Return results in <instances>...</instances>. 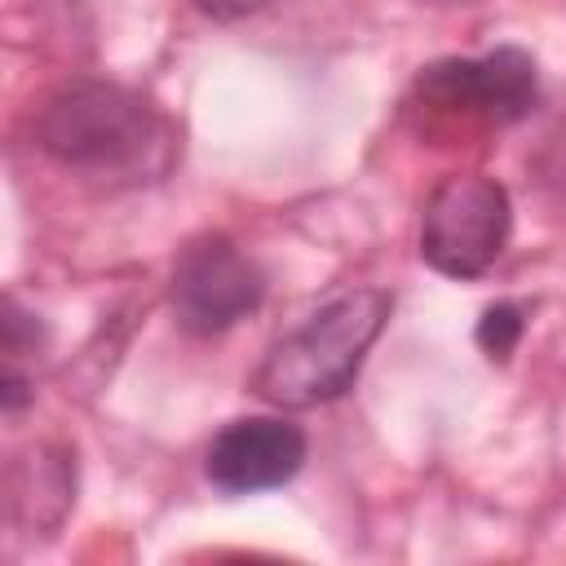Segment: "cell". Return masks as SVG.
<instances>
[{"instance_id":"7a4b0ae2","label":"cell","mask_w":566,"mask_h":566,"mask_svg":"<svg viewBox=\"0 0 566 566\" xmlns=\"http://www.w3.org/2000/svg\"><path fill=\"white\" fill-rule=\"evenodd\" d=\"M394 296L385 287H349L318 305L301 327L279 336L261 358L252 389L270 407L305 411L354 389L367 349L376 345Z\"/></svg>"},{"instance_id":"9c48e42d","label":"cell","mask_w":566,"mask_h":566,"mask_svg":"<svg viewBox=\"0 0 566 566\" xmlns=\"http://www.w3.org/2000/svg\"><path fill=\"white\" fill-rule=\"evenodd\" d=\"M40 340H44V332H40L35 314H27V310L9 296V305H4V358L18 363L22 354H35Z\"/></svg>"},{"instance_id":"8fae6325","label":"cell","mask_w":566,"mask_h":566,"mask_svg":"<svg viewBox=\"0 0 566 566\" xmlns=\"http://www.w3.org/2000/svg\"><path fill=\"white\" fill-rule=\"evenodd\" d=\"M0 398H4V411H9V416H18V411L31 402V380H27V376H22L13 363L4 367V380H0Z\"/></svg>"},{"instance_id":"52a82bcc","label":"cell","mask_w":566,"mask_h":566,"mask_svg":"<svg viewBox=\"0 0 566 566\" xmlns=\"http://www.w3.org/2000/svg\"><path fill=\"white\" fill-rule=\"evenodd\" d=\"M75 504V455L62 442H35L9 460V517L27 535L53 531Z\"/></svg>"},{"instance_id":"8992f818","label":"cell","mask_w":566,"mask_h":566,"mask_svg":"<svg viewBox=\"0 0 566 566\" xmlns=\"http://www.w3.org/2000/svg\"><path fill=\"white\" fill-rule=\"evenodd\" d=\"M305 451L310 442L296 424L279 416H243L212 438L203 469L221 495H256L292 482L305 464Z\"/></svg>"},{"instance_id":"5b68a950","label":"cell","mask_w":566,"mask_h":566,"mask_svg":"<svg viewBox=\"0 0 566 566\" xmlns=\"http://www.w3.org/2000/svg\"><path fill=\"white\" fill-rule=\"evenodd\" d=\"M265 296L261 265L226 234H199L181 248L168 283L177 323L190 336H217L248 318Z\"/></svg>"},{"instance_id":"6da1fadb","label":"cell","mask_w":566,"mask_h":566,"mask_svg":"<svg viewBox=\"0 0 566 566\" xmlns=\"http://www.w3.org/2000/svg\"><path fill=\"white\" fill-rule=\"evenodd\" d=\"M35 146L97 181H146L172 164L177 137L168 119L124 84L75 80L35 111Z\"/></svg>"},{"instance_id":"ba28073f","label":"cell","mask_w":566,"mask_h":566,"mask_svg":"<svg viewBox=\"0 0 566 566\" xmlns=\"http://www.w3.org/2000/svg\"><path fill=\"white\" fill-rule=\"evenodd\" d=\"M522 332H526V310L517 301H495L478 318V345L491 363H504L513 354V345L522 340Z\"/></svg>"},{"instance_id":"277c9868","label":"cell","mask_w":566,"mask_h":566,"mask_svg":"<svg viewBox=\"0 0 566 566\" xmlns=\"http://www.w3.org/2000/svg\"><path fill=\"white\" fill-rule=\"evenodd\" d=\"M539 93V71L535 57L517 44L491 49L482 57H442L429 62L416 84H411V102L416 111H424L429 119H447V124H513L535 106Z\"/></svg>"},{"instance_id":"7c38bea8","label":"cell","mask_w":566,"mask_h":566,"mask_svg":"<svg viewBox=\"0 0 566 566\" xmlns=\"http://www.w3.org/2000/svg\"><path fill=\"white\" fill-rule=\"evenodd\" d=\"M429 4H464V0H429Z\"/></svg>"},{"instance_id":"3957f363","label":"cell","mask_w":566,"mask_h":566,"mask_svg":"<svg viewBox=\"0 0 566 566\" xmlns=\"http://www.w3.org/2000/svg\"><path fill=\"white\" fill-rule=\"evenodd\" d=\"M513 230V199L486 172L442 177L420 212V256L447 279L486 274Z\"/></svg>"},{"instance_id":"30bf717a","label":"cell","mask_w":566,"mask_h":566,"mask_svg":"<svg viewBox=\"0 0 566 566\" xmlns=\"http://www.w3.org/2000/svg\"><path fill=\"white\" fill-rule=\"evenodd\" d=\"M265 4H274V0H195V9L217 18V22H239L248 13H261Z\"/></svg>"}]
</instances>
